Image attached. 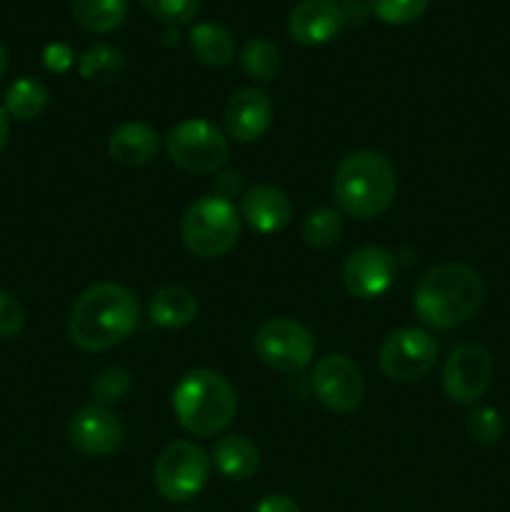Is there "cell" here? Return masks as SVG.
Here are the masks:
<instances>
[{
    "label": "cell",
    "instance_id": "6da1fadb",
    "mask_svg": "<svg viewBox=\"0 0 510 512\" xmlns=\"http://www.w3.org/2000/svg\"><path fill=\"white\" fill-rule=\"evenodd\" d=\"M140 320V303L120 283H95L75 300L68 320V335L75 348L103 353L123 343Z\"/></svg>",
    "mask_w": 510,
    "mask_h": 512
},
{
    "label": "cell",
    "instance_id": "7a4b0ae2",
    "mask_svg": "<svg viewBox=\"0 0 510 512\" xmlns=\"http://www.w3.org/2000/svg\"><path fill=\"white\" fill-rule=\"evenodd\" d=\"M483 298V278L473 268L460 263H445L428 270L418 280L413 293V308L418 318L430 328L450 330L473 318Z\"/></svg>",
    "mask_w": 510,
    "mask_h": 512
},
{
    "label": "cell",
    "instance_id": "3957f363",
    "mask_svg": "<svg viewBox=\"0 0 510 512\" xmlns=\"http://www.w3.org/2000/svg\"><path fill=\"white\" fill-rule=\"evenodd\" d=\"M398 175L378 150H353L333 173V198L340 213L355 220H373L393 205Z\"/></svg>",
    "mask_w": 510,
    "mask_h": 512
},
{
    "label": "cell",
    "instance_id": "277c9868",
    "mask_svg": "<svg viewBox=\"0 0 510 512\" xmlns=\"http://www.w3.org/2000/svg\"><path fill=\"white\" fill-rule=\"evenodd\" d=\"M238 395L225 375L208 368L185 373L173 388V413L185 433L195 438H213L223 433L235 418Z\"/></svg>",
    "mask_w": 510,
    "mask_h": 512
},
{
    "label": "cell",
    "instance_id": "5b68a950",
    "mask_svg": "<svg viewBox=\"0 0 510 512\" xmlns=\"http://www.w3.org/2000/svg\"><path fill=\"white\" fill-rule=\"evenodd\" d=\"M180 235L185 248L198 258H223L240 240V215L228 198L203 195L185 210Z\"/></svg>",
    "mask_w": 510,
    "mask_h": 512
},
{
    "label": "cell",
    "instance_id": "8992f818",
    "mask_svg": "<svg viewBox=\"0 0 510 512\" xmlns=\"http://www.w3.org/2000/svg\"><path fill=\"white\" fill-rule=\"evenodd\" d=\"M165 153L180 170L193 175L218 173L230 155L223 130L205 118H190L165 135Z\"/></svg>",
    "mask_w": 510,
    "mask_h": 512
},
{
    "label": "cell",
    "instance_id": "52a82bcc",
    "mask_svg": "<svg viewBox=\"0 0 510 512\" xmlns=\"http://www.w3.org/2000/svg\"><path fill=\"white\" fill-rule=\"evenodd\" d=\"M210 478V458L190 440H175L158 455L153 468L155 490L170 503H188Z\"/></svg>",
    "mask_w": 510,
    "mask_h": 512
},
{
    "label": "cell",
    "instance_id": "ba28073f",
    "mask_svg": "<svg viewBox=\"0 0 510 512\" xmlns=\"http://www.w3.org/2000/svg\"><path fill=\"white\" fill-rule=\"evenodd\" d=\"M255 353L268 368L300 373L315 358V335L293 318H270L255 330Z\"/></svg>",
    "mask_w": 510,
    "mask_h": 512
},
{
    "label": "cell",
    "instance_id": "9c48e42d",
    "mask_svg": "<svg viewBox=\"0 0 510 512\" xmlns=\"http://www.w3.org/2000/svg\"><path fill=\"white\" fill-rule=\"evenodd\" d=\"M438 360V343L428 330L400 328L390 333L380 345L378 363L385 378L395 383L423 380Z\"/></svg>",
    "mask_w": 510,
    "mask_h": 512
},
{
    "label": "cell",
    "instance_id": "30bf717a",
    "mask_svg": "<svg viewBox=\"0 0 510 512\" xmlns=\"http://www.w3.org/2000/svg\"><path fill=\"white\" fill-rule=\"evenodd\" d=\"M493 358L478 343H465L450 353L443 368V393L455 405H473L488 390Z\"/></svg>",
    "mask_w": 510,
    "mask_h": 512
},
{
    "label": "cell",
    "instance_id": "8fae6325",
    "mask_svg": "<svg viewBox=\"0 0 510 512\" xmlns=\"http://www.w3.org/2000/svg\"><path fill=\"white\" fill-rule=\"evenodd\" d=\"M313 390L315 398L333 413H353L363 403V373L348 355H325L315 363Z\"/></svg>",
    "mask_w": 510,
    "mask_h": 512
},
{
    "label": "cell",
    "instance_id": "7c38bea8",
    "mask_svg": "<svg viewBox=\"0 0 510 512\" xmlns=\"http://www.w3.org/2000/svg\"><path fill=\"white\" fill-rule=\"evenodd\" d=\"M398 275V260L380 245H363L343 263V285L353 298L375 300L388 293Z\"/></svg>",
    "mask_w": 510,
    "mask_h": 512
},
{
    "label": "cell",
    "instance_id": "4fadbf2b",
    "mask_svg": "<svg viewBox=\"0 0 510 512\" xmlns=\"http://www.w3.org/2000/svg\"><path fill=\"white\" fill-rule=\"evenodd\" d=\"M123 423L105 405H83L68 423V438L78 453L90 458H108L123 443Z\"/></svg>",
    "mask_w": 510,
    "mask_h": 512
},
{
    "label": "cell",
    "instance_id": "5bb4252c",
    "mask_svg": "<svg viewBox=\"0 0 510 512\" xmlns=\"http://www.w3.org/2000/svg\"><path fill=\"white\" fill-rule=\"evenodd\" d=\"M273 100L260 88H238L230 93L223 108V123L230 138L238 143H255L273 125Z\"/></svg>",
    "mask_w": 510,
    "mask_h": 512
},
{
    "label": "cell",
    "instance_id": "9a60e30c",
    "mask_svg": "<svg viewBox=\"0 0 510 512\" xmlns=\"http://www.w3.org/2000/svg\"><path fill=\"white\" fill-rule=\"evenodd\" d=\"M343 28V5L335 0H300L288 15V35L305 48L330 43Z\"/></svg>",
    "mask_w": 510,
    "mask_h": 512
},
{
    "label": "cell",
    "instance_id": "2e32d148",
    "mask_svg": "<svg viewBox=\"0 0 510 512\" xmlns=\"http://www.w3.org/2000/svg\"><path fill=\"white\" fill-rule=\"evenodd\" d=\"M240 215L255 233L275 235L290 225L293 203L275 185H255L240 198Z\"/></svg>",
    "mask_w": 510,
    "mask_h": 512
},
{
    "label": "cell",
    "instance_id": "e0dca14e",
    "mask_svg": "<svg viewBox=\"0 0 510 512\" xmlns=\"http://www.w3.org/2000/svg\"><path fill=\"white\" fill-rule=\"evenodd\" d=\"M160 148V135L153 125L140 123V120H130V123L118 125L110 133L108 153L110 158L125 168H140L148 165L155 158Z\"/></svg>",
    "mask_w": 510,
    "mask_h": 512
},
{
    "label": "cell",
    "instance_id": "ac0fdd59",
    "mask_svg": "<svg viewBox=\"0 0 510 512\" xmlns=\"http://www.w3.org/2000/svg\"><path fill=\"white\" fill-rule=\"evenodd\" d=\"M148 315L158 328H185L198 315V300H195L193 290H188L185 285H165L150 298Z\"/></svg>",
    "mask_w": 510,
    "mask_h": 512
},
{
    "label": "cell",
    "instance_id": "d6986e66",
    "mask_svg": "<svg viewBox=\"0 0 510 512\" xmlns=\"http://www.w3.org/2000/svg\"><path fill=\"white\" fill-rule=\"evenodd\" d=\"M213 463L223 478L248 480L250 475L258 473L260 453L245 435H225L215 443Z\"/></svg>",
    "mask_w": 510,
    "mask_h": 512
},
{
    "label": "cell",
    "instance_id": "ffe728a7",
    "mask_svg": "<svg viewBox=\"0 0 510 512\" xmlns=\"http://www.w3.org/2000/svg\"><path fill=\"white\" fill-rule=\"evenodd\" d=\"M190 50L208 68H223L235 55V38L220 23H198L190 28Z\"/></svg>",
    "mask_w": 510,
    "mask_h": 512
},
{
    "label": "cell",
    "instance_id": "44dd1931",
    "mask_svg": "<svg viewBox=\"0 0 510 512\" xmlns=\"http://www.w3.org/2000/svg\"><path fill=\"white\" fill-rule=\"evenodd\" d=\"M70 10L90 33H113L128 15V0H70Z\"/></svg>",
    "mask_w": 510,
    "mask_h": 512
},
{
    "label": "cell",
    "instance_id": "7402d4cb",
    "mask_svg": "<svg viewBox=\"0 0 510 512\" xmlns=\"http://www.w3.org/2000/svg\"><path fill=\"white\" fill-rule=\"evenodd\" d=\"M48 88L35 78H18L5 90V113L15 120H35L48 108Z\"/></svg>",
    "mask_w": 510,
    "mask_h": 512
},
{
    "label": "cell",
    "instance_id": "603a6c76",
    "mask_svg": "<svg viewBox=\"0 0 510 512\" xmlns=\"http://www.w3.org/2000/svg\"><path fill=\"white\" fill-rule=\"evenodd\" d=\"M125 68V55L123 50H118L115 45L100 43L93 48L85 50L78 58V73L80 78L88 80V83L98 85H110L123 75Z\"/></svg>",
    "mask_w": 510,
    "mask_h": 512
},
{
    "label": "cell",
    "instance_id": "cb8c5ba5",
    "mask_svg": "<svg viewBox=\"0 0 510 512\" xmlns=\"http://www.w3.org/2000/svg\"><path fill=\"white\" fill-rule=\"evenodd\" d=\"M240 68H243V73L248 78L260 80V83L275 80L280 70L278 45L268 38H250L240 48Z\"/></svg>",
    "mask_w": 510,
    "mask_h": 512
},
{
    "label": "cell",
    "instance_id": "d4e9b609",
    "mask_svg": "<svg viewBox=\"0 0 510 512\" xmlns=\"http://www.w3.org/2000/svg\"><path fill=\"white\" fill-rule=\"evenodd\" d=\"M300 238L310 245V248H330L343 238V218L338 210L333 208H315L300 223Z\"/></svg>",
    "mask_w": 510,
    "mask_h": 512
},
{
    "label": "cell",
    "instance_id": "484cf974",
    "mask_svg": "<svg viewBox=\"0 0 510 512\" xmlns=\"http://www.w3.org/2000/svg\"><path fill=\"white\" fill-rule=\"evenodd\" d=\"M130 390H133V378H130L128 370L115 368V365L113 368L100 370L93 380L95 403L105 405V408L123 403V400L130 395Z\"/></svg>",
    "mask_w": 510,
    "mask_h": 512
},
{
    "label": "cell",
    "instance_id": "4316f807",
    "mask_svg": "<svg viewBox=\"0 0 510 512\" xmlns=\"http://www.w3.org/2000/svg\"><path fill=\"white\" fill-rule=\"evenodd\" d=\"M430 0H368L370 13L388 25L415 23L428 10Z\"/></svg>",
    "mask_w": 510,
    "mask_h": 512
},
{
    "label": "cell",
    "instance_id": "83f0119b",
    "mask_svg": "<svg viewBox=\"0 0 510 512\" xmlns=\"http://www.w3.org/2000/svg\"><path fill=\"white\" fill-rule=\"evenodd\" d=\"M140 3L155 20L165 23L168 28L190 23L200 10V0H140Z\"/></svg>",
    "mask_w": 510,
    "mask_h": 512
},
{
    "label": "cell",
    "instance_id": "f1b7e54d",
    "mask_svg": "<svg viewBox=\"0 0 510 512\" xmlns=\"http://www.w3.org/2000/svg\"><path fill=\"white\" fill-rule=\"evenodd\" d=\"M465 425H468V435L478 445H495L503 438V418L498 410L488 408V405H478L470 410Z\"/></svg>",
    "mask_w": 510,
    "mask_h": 512
},
{
    "label": "cell",
    "instance_id": "f546056e",
    "mask_svg": "<svg viewBox=\"0 0 510 512\" xmlns=\"http://www.w3.org/2000/svg\"><path fill=\"white\" fill-rule=\"evenodd\" d=\"M25 310L18 298L0 290V340H13L23 333Z\"/></svg>",
    "mask_w": 510,
    "mask_h": 512
},
{
    "label": "cell",
    "instance_id": "4dcf8cb0",
    "mask_svg": "<svg viewBox=\"0 0 510 512\" xmlns=\"http://www.w3.org/2000/svg\"><path fill=\"white\" fill-rule=\"evenodd\" d=\"M75 53L70 45L65 43H50L48 48L43 50V65L50 70V73H65V70L73 68Z\"/></svg>",
    "mask_w": 510,
    "mask_h": 512
},
{
    "label": "cell",
    "instance_id": "1f68e13d",
    "mask_svg": "<svg viewBox=\"0 0 510 512\" xmlns=\"http://www.w3.org/2000/svg\"><path fill=\"white\" fill-rule=\"evenodd\" d=\"M253 512H300V505L295 503L290 495L273 493V495H265V498L255 505Z\"/></svg>",
    "mask_w": 510,
    "mask_h": 512
},
{
    "label": "cell",
    "instance_id": "d6a6232c",
    "mask_svg": "<svg viewBox=\"0 0 510 512\" xmlns=\"http://www.w3.org/2000/svg\"><path fill=\"white\" fill-rule=\"evenodd\" d=\"M8 135H10V115L5 113V108L0 105V153H3L5 145H8Z\"/></svg>",
    "mask_w": 510,
    "mask_h": 512
},
{
    "label": "cell",
    "instance_id": "836d02e7",
    "mask_svg": "<svg viewBox=\"0 0 510 512\" xmlns=\"http://www.w3.org/2000/svg\"><path fill=\"white\" fill-rule=\"evenodd\" d=\"M5 70H8V50H5V45L0 43V80H3Z\"/></svg>",
    "mask_w": 510,
    "mask_h": 512
},
{
    "label": "cell",
    "instance_id": "e575fe53",
    "mask_svg": "<svg viewBox=\"0 0 510 512\" xmlns=\"http://www.w3.org/2000/svg\"><path fill=\"white\" fill-rule=\"evenodd\" d=\"M163 40H165V45H178V30L168 28L163 33Z\"/></svg>",
    "mask_w": 510,
    "mask_h": 512
}]
</instances>
